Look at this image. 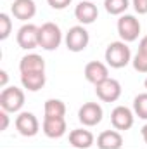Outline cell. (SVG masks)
Wrapping results in <instances>:
<instances>
[{
	"label": "cell",
	"mask_w": 147,
	"mask_h": 149,
	"mask_svg": "<svg viewBox=\"0 0 147 149\" xmlns=\"http://www.w3.org/2000/svg\"><path fill=\"white\" fill-rule=\"evenodd\" d=\"M49 2V5L52 7V9H55V10H62V9H66L69 3H71V0H47Z\"/></svg>",
	"instance_id": "cell-24"
},
{
	"label": "cell",
	"mask_w": 147,
	"mask_h": 149,
	"mask_svg": "<svg viewBox=\"0 0 147 149\" xmlns=\"http://www.w3.org/2000/svg\"><path fill=\"white\" fill-rule=\"evenodd\" d=\"M7 85V71H0V87H5Z\"/></svg>",
	"instance_id": "cell-28"
},
{
	"label": "cell",
	"mask_w": 147,
	"mask_h": 149,
	"mask_svg": "<svg viewBox=\"0 0 147 149\" xmlns=\"http://www.w3.org/2000/svg\"><path fill=\"white\" fill-rule=\"evenodd\" d=\"M139 52L142 54H147V37H144L140 40V45H139Z\"/></svg>",
	"instance_id": "cell-27"
},
{
	"label": "cell",
	"mask_w": 147,
	"mask_h": 149,
	"mask_svg": "<svg viewBox=\"0 0 147 149\" xmlns=\"http://www.w3.org/2000/svg\"><path fill=\"white\" fill-rule=\"evenodd\" d=\"M74 16L81 24H92L97 19L99 10L92 2H80L74 9Z\"/></svg>",
	"instance_id": "cell-13"
},
{
	"label": "cell",
	"mask_w": 147,
	"mask_h": 149,
	"mask_svg": "<svg viewBox=\"0 0 147 149\" xmlns=\"http://www.w3.org/2000/svg\"><path fill=\"white\" fill-rule=\"evenodd\" d=\"M97 148L101 149H121L123 148V137L119 132L106 130L97 139Z\"/></svg>",
	"instance_id": "cell-15"
},
{
	"label": "cell",
	"mask_w": 147,
	"mask_h": 149,
	"mask_svg": "<svg viewBox=\"0 0 147 149\" xmlns=\"http://www.w3.org/2000/svg\"><path fill=\"white\" fill-rule=\"evenodd\" d=\"M69 142L76 149H88L94 144V134L90 130H83V128H76L69 134Z\"/></svg>",
	"instance_id": "cell-17"
},
{
	"label": "cell",
	"mask_w": 147,
	"mask_h": 149,
	"mask_svg": "<svg viewBox=\"0 0 147 149\" xmlns=\"http://www.w3.org/2000/svg\"><path fill=\"white\" fill-rule=\"evenodd\" d=\"M133 109L139 118L147 120V94H139L133 101Z\"/></svg>",
	"instance_id": "cell-21"
},
{
	"label": "cell",
	"mask_w": 147,
	"mask_h": 149,
	"mask_svg": "<svg viewBox=\"0 0 147 149\" xmlns=\"http://www.w3.org/2000/svg\"><path fill=\"white\" fill-rule=\"evenodd\" d=\"M132 59V52H130V47L125 43V42H112L107 45L106 49V61L111 68H125Z\"/></svg>",
	"instance_id": "cell-1"
},
{
	"label": "cell",
	"mask_w": 147,
	"mask_h": 149,
	"mask_svg": "<svg viewBox=\"0 0 147 149\" xmlns=\"http://www.w3.org/2000/svg\"><path fill=\"white\" fill-rule=\"evenodd\" d=\"M17 43L21 49H35L40 47V28L35 24H24L17 31Z\"/></svg>",
	"instance_id": "cell-7"
},
{
	"label": "cell",
	"mask_w": 147,
	"mask_h": 149,
	"mask_svg": "<svg viewBox=\"0 0 147 149\" xmlns=\"http://www.w3.org/2000/svg\"><path fill=\"white\" fill-rule=\"evenodd\" d=\"M9 127V116H7V111H0V132L7 130Z\"/></svg>",
	"instance_id": "cell-26"
},
{
	"label": "cell",
	"mask_w": 147,
	"mask_h": 149,
	"mask_svg": "<svg viewBox=\"0 0 147 149\" xmlns=\"http://www.w3.org/2000/svg\"><path fill=\"white\" fill-rule=\"evenodd\" d=\"M118 33L123 42H135L140 35V23L133 16L126 14L118 19Z\"/></svg>",
	"instance_id": "cell-4"
},
{
	"label": "cell",
	"mask_w": 147,
	"mask_h": 149,
	"mask_svg": "<svg viewBox=\"0 0 147 149\" xmlns=\"http://www.w3.org/2000/svg\"><path fill=\"white\" fill-rule=\"evenodd\" d=\"M85 78L94 83V85H99L102 83L104 80L109 78V71H107V66L99 63V61H90L87 66H85Z\"/></svg>",
	"instance_id": "cell-11"
},
{
	"label": "cell",
	"mask_w": 147,
	"mask_h": 149,
	"mask_svg": "<svg viewBox=\"0 0 147 149\" xmlns=\"http://www.w3.org/2000/svg\"><path fill=\"white\" fill-rule=\"evenodd\" d=\"M133 7L139 14H147V0H133Z\"/></svg>",
	"instance_id": "cell-25"
},
{
	"label": "cell",
	"mask_w": 147,
	"mask_h": 149,
	"mask_svg": "<svg viewBox=\"0 0 147 149\" xmlns=\"http://www.w3.org/2000/svg\"><path fill=\"white\" fill-rule=\"evenodd\" d=\"M45 118H64L66 114V104L59 99H49L45 102Z\"/></svg>",
	"instance_id": "cell-19"
},
{
	"label": "cell",
	"mask_w": 147,
	"mask_h": 149,
	"mask_svg": "<svg viewBox=\"0 0 147 149\" xmlns=\"http://www.w3.org/2000/svg\"><path fill=\"white\" fill-rule=\"evenodd\" d=\"M133 68L139 71V73H147V54L142 52H137V56L133 57Z\"/></svg>",
	"instance_id": "cell-23"
},
{
	"label": "cell",
	"mask_w": 147,
	"mask_h": 149,
	"mask_svg": "<svg viewBox=\"0 0 147 149\" xmlns=\"http://www.w3.org/2000/svg\"><path fill=\"white\" fill-rule=\"evenodd\" d=\"M142 137H144V142L147 144V125H144V128H142Z\"/></svg>",
	"instance_id": "cell-29"
},
{
	"label": "cell",
	"mask_w": 147,
	"mask_h": 149,
	"mask_svg": "<svg viewBox=\"0 0 147 149\" xmlns=\"http://www.w3.org/2000/svg\"><path fill=\"white\" fill-rule=\"evenodd\" d=\"M43 132L50 139H59L66 134L64 118H43Z\"/></svg>",
	"instance_id": "cell-14"
},
{
	"label": "cell",
	"mask_w": 147,
	"mask_h": 149,
	"mask_svg": "<svg viewBox=\"0 0 147 149\" xmlns=\"http://www.w3.org/2000/svg\"><path fill=\"white\" fill-rule=\"evenodd\" d=\"M95 94L97 97L102 101V102H114L119 99L121 95V85L118 80H112V78H107L104 80L102 83L95 85Z\"/></svg>",
	"instance_id": "cell-6"
},
{
	"label": "cell",
	"mask_w": 147,
	"mask_h": 149,
	"mask_svg": "<svg viewBox=\"0 0 147 149\" xmlns=\"http://www.w3.org/2000/svg\"><path fill=\"white\" fill-rule=\"evenodd\" d=\"M24 104V92L17 87H7L0 94V106L7 113L19 111Z\"/></svg>",
	"instance_id": "cell-2"
},
{
	"label": "cell",
	"mask_w": 147,
	"mask_h": 149,
	"mask_svg": "<svg viewBox=\"0 0 147 149\" xmlns=\"http://www.w3.org/2000/svg\"><path fill=\"white\" fill-rule=\"evenodd\" d=\"M90 42L88 37V31L83 28V26H73L69 28L68 35H66V47L71 50V52H81L87 49Z\"/></svg>",
	"instance_id": "cell-5"
},
{
	"label": "cell",
	"mask_w": 147,
	"mask_h": 149,
	"mask_svg": "<svg viewBox=\"0 0 147 149\" xmlns=\"http://www.w3.org/2000/svg\"><path fill=\"white\" fill-rule=\"evenodd\" d=\"M21 73H35V71H45V61L38 54H28L19 63Z\"/></svg>",
	"instance_id": "cell-16"
},
{
	"label": "cell",
	"mask_w": 147,
	"mask_h": 149,
	"mask_svg": "<svg viewBox=\"0 0 147 149\" xmlns=\"http://www.w3.org/2000/svg\"><path fill=\"white\" fill-rule=\"evenodd\" d=\"M16 128L17 132L23 135V137H33L38 134V128H40V123H38L37 116L33 113H21L17 118H16Z\"/></svg>",
	"instance_id": "cell-9"
},
{
	"label": "cell",
	"mask_w": 147,
	"mask_h": 149,
	"mask_svg": "<svg viewBox=\"0 0 147 149\" xmlns=\"http://www.w3.org/2000/svg\"><path fill=\"white\" fill-rule=\"evenodd\" d=\"M62 33L57 24L54 23H45L40 26V47L45 50H55L61 45Z\"/></svg>",
	"instance_id": "cell-3"
},
{
	"label": "cell",
	"mask_w": 147,
	"mask_h": 149,
	"mask_svg": "<svg viewBox=\"0 0 147 149\" xmlns=\"http://www.w3.org/2000/svg\"><path fill=\"white\" fill-rule=\"evenodd\" d=\"M10 30H12V23L9 19L7 14H0V40H5V38L10 35Z\"/></svg>",
	"instance_id": "cell-22"
},
{
	"label": "cell",
	"mask_w": 147,
	"mask_h": 149,
	"mask_svg": "<svg viewBox=\"0 0 147 149\" xmlns=\"http://www.w3.org/2000/svg\"><path fill=\"white\" fill-rule=\"evenodd\" d=\"M23 87L30 92H37L45 85V71H35V73H21Z\"/></svg>",
	"instance_id": "cell-18"
},
{
	"label": "cell",
	"mask_w": 147,
	"mask_h": 149,
	"mask_svg": "<svg viewBox=\"0 0 147 149\" xmlns=\"http://www.w3.org/2000/svg\"><path fill=\"white\" fill-rule=\"evenodd\" d=\"M10 10H12V14H14L16 19H19V21H28V19H31V17L35 16L37 5H35L33 0H14Z\"/></svg>",
	"instance_id": "cell-12"
},
{
	"label": "cell",
	"mask_w": 147,
	"mask_h": 149,
	"mask_svg": "<svg viewBox=\"0 0 147 149\" xmlns=\"http://www.w3.org/2000/svg\"><path fill=\"white\" fill-rule=\"evenodd\" d=\"M111 123L116 130H128L133 125V114L128 108L125 106H118L111 113Z\"/></svg>",
	"instance_id": "cell-10"
},
{
	"label": "cell",
	"mask_w": 147,
	"mask_h": 149,
	"mask_svg": "<svg viewBox=\"0 0 147 149\" xmlns=\"http://www.w3.org/2000/svg\"><path fill=\"white\" fill-rule=\"evenodd\" d=\"M144 85H146V88H147V78H146V81H144Z\"/></svg>",
	"instance_id": "cell-30"
},
{
	"label": "cell",
	"mask_w": 147,
	"mask_h": 149,
	"mask_svg": "<svg viewBox=\"0 0 147 149\" xmlns=\"http://www.w3.org/2000/svg\"><path fill=\"white\" fill-rule=\"evenodd\" d=\"M78 118L85 127H95L102 120V108L97 102H85L78 111Z\"/></svg>",
	"instance_id": "cell-8"
},
{
	"label": "cell",
	"mask_w": 147,
	"mask_h": 149,
	"mask_svg": "<svg viewBox=\"0 0 147 149\" xmlns=\"http://www.w3.org/2000/svg\"><path fill=\"white\" fill-rule=\"evenodd\" d=\"M104 7L111 16H119L128 9V0H106Z\"/></svg>",
	"instance_id": "cell-20"
}]
</instances>
